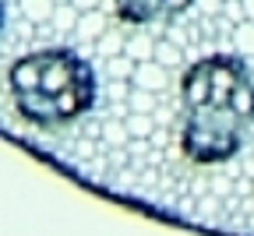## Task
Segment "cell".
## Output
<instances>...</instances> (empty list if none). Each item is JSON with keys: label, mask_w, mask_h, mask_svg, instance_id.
I'll return each instance as SVG.
<instances>
[{"label": "cell", "mask_w": 254, "mask_h": 236, "mask_svg": "<svg viewBox=\"0 0 254 236\" xmlns=\"http://www.w3.org/2000/svg\"><path fill=\"white\" fill-rule=\"evenodd\" d=\"M240 4H244V18L254 21V0H240Z\"/></svg>", "instance_id": "cell-17"}, {"label": "cell", "mask_w": 254, "mask_h": 236, "mask_svg": "<svg viewBox=\"0 0 254 236\" xmlns=\"http://www.w3.org/2000/svg\"><path fill=\"white\" fill-rule=\"evenodd\" d=\"M127 85H131V81H110V85H106V92L113 95V103H117V99H120L124 92H131V88H127Z\"/></svg>", "instance_id": "cell-15"}, {"label": "cell", "mask_w": 254, "mask_h": 236, "mask_svg": "<svg viewBox=\"0 0 254 236\" xmlns=\"http://www.w3.org/2000/svg\"><path fill=\"white\" fill-rule=\"evenodd\" d=\"M131 85L134 88H145V92H166V85H170V67H163L155 57L152 60H141V63H134V74H131Z\"/></svg>", "instance_id": "cell-4"}, {"label": "cell", "mask_w": 254, "mask_h": 236, "mask_svg": "<svg viewBox=\"0 0 254 236\" xmlns=\"http://www.w3.org/2000/svg\"><path fill=\"white\" fill-rule=\"evenodd\" d=\"M106 28H110V18L103 11H81L78 14V25H74V32H78L81 43H99Z\"/></svg>", "instance_id": "cell-5"}, {"label": "cell", "mask_w": 254, "mask_h": 236, "mask_svg": "<svg viewBox=\"0 0 254 236\" xmlns=\"http://www.w3.org/2000/svg\"><path fill=\"white\" fill-rule=\"evenodd\" d=\"M4 21H7V4L0 0V32H4Z\"/></svg>", "instance_id": "cell-18"}, {"label": "cell", "mask_w": 254, "mask_h": 236, "mask_svg": "<svg viewBox=\"0 0 254 236\" xmlns=\"http://www.w3.org/2000/svg\"><path fill=\"white\" fill-rule=\"evenodd\" d=\"M124 53L131 57L134 63H141V60H152V57H155V39H152V36H145V32H134V36H127V43H124Z\"/></svg>", "instance_id": "cell-7"}, {"label": "cell", "mask_w": 254, "mask_h": 236, "mask_svg": "<svg viewBox=\"0 0 254 236\" xmlns=\"http://www.w3.org/2000/svg\"><path fill=\"white\" fill-rule=\"evenodd\" d=\"M131 74H134V60L127 53L106 57V81H131Z\"/></svg>", "instance_id": "cell-9"}, {"label": "cell", "mask_w": 254, "mask_h": 236, "mask_svg": "<svg viewBox=\"0 0 254 236\" xmlns=\"http://www.w3.org/2000/svg\"><path fill=\"white\" fill-rule=\"evenodd\" d=\"M127 106H131V113H155V92H145V88H134L127 92Z\"/></svg>", "instance_id": "cell-11"}, {"label": "cell", "mask_w": 254, "mask_h": 236, "mask_svg": "<svg viewBox=\"0 0 254 236\" xmlns=\"http://www.w3.org/2000/svg\"><path fill=\"white\" fill-rule=\"evenodd\" d=\"M230 43H233L237 57L254 60V21H251V18H244V21H237V25H233V32H230Z\"/></svg>", "instance_id": "cell-6"}, {"label": "cell", "mask_w": 254, "mask_h": 236, "mask_svg": "<svg viewBox=\"0 0 254 236\" xmlns=\"http://www.w3.org/2000/svg\"><path fill=\"white\" fill-rule=\"evenodd\" d=\"M71 4H74L78 11H95V7L103 4V0H71Z\"/></svg>", "instance_id": "cell-16"}, {"label": "cell", "mask_w": 254, "mask_h": 236, "mask_svg": "<svg viewBox=\"0 0 254 236\" xmlns=\"http://www.w3.org/2000/svg\"><path fill=\"white\" fill-rule=\"evenodd\" d=\"M180 152L194 166L240 155L254 127V78L244 57L208 53L180 71Z\"/></svg>", "instance_id": "cell-1"}, {"label": "cell", "mask_w": 254, "mask_h": 236, "mask_svg": "<svg viewBox=\"0 0 254 236\" xmlns=\"http://www.w3.org/2000/svg\"><path fill=\"white\" fill-rule=\"evenodd\" d=\"M127 130H131V138H148L152 134V113H131Z\"/></svg>", "instance_id": "cell-12"}, {"label": "cell", "mask_w": 254, "mask_h": 236, "mask_svg": "<svg viewBox=\"0 0 254 236\" xmlns=\"http://www.w3.org/2000/svg\"><path fill=\"white\" fill-rule=\"evenodd\" d=\"M124 43H127V36H124V25H120V28H106L103 39L95 43V50L103 57H117V53H124Z\"/></svg>", "instance_id": "cell-10"}, {"label": "cell", "mask_w": 254, "mask_h": 236, "mask_svg": "<svg viewBox=\"0 0 254 236\" xmlns=\"http://www.w3.org/2000/svg\"><path fill=\"white\" fill-rule=\"evenodd\" d=\"M155 60L163 63V67H170V71H177V67H184V46L180 43H173V39H155Z\"/></svg>", "instance_id": "cell-8"}, {"label": "cell", "mask_w": 254, "mask_h": 236, "mask_svg": "<svg viewBox=\"0 0 254 236\" xmlns=\"http://www.w3.org/2000/svg\"><path fill=\"white\" fill-rule=\"evenodd\" d=\"M187 11H194V0H166V18H184Z\"/></svg>", "instance_id": "cell-14"}, {"label": "cell", "mask_w": 254, "mask_h": 236, "mask_svg": "<svg viewBox=\"0 0 254 236\" xmlns=\"http://www.w3.org/2000/svg\"><path fill=\"white\" fill-rule=\"evenodd\" d=\"M14 113L43 130L67 127L99 103V74L71 46H43L7 67Z\"/></svg>", "instance_id": "cell-2"}, {"label": "cell", "mask_w": 254, "mask_h": 236, "mask_svg": "<svg viewBox=\"0 0 254 236\" xmlns=\"http://www.w3.org/2000/svg\"><path fill=\"white\" fill-rule=\"evenodd\" d=\"M110 14L124 28H145L159 18H166V0H106Z\"/></svg>", "instance_id": "cell-3"}, {"label": "cell", "mask_w": 254, "mask_h": 236, "mask_svg": "<svg viewBox=\"0 0 254 236\" xmlns=\"http://www.w3.org/2000/svg\"><path fill=\"white\" fill-rule=\"evenodd\" d=\"M222 4H226V0H194V11L205 14V18H219L222 14Z\"/></svg>", "instance_id": "cell-13"}]
</instances>
